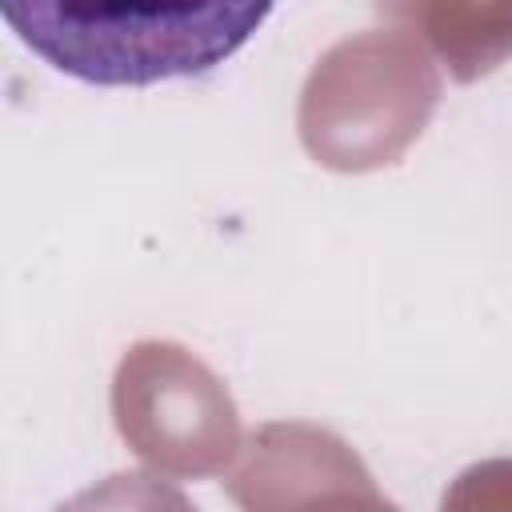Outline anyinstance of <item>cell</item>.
Segmentation results:
<instances>
[{
    "instance_id": "obj_1",
    "label": "cell",
    "mask_w": 512,
    "mask_h": 512,
    "mask_svg": "<svg viewBox=\"0 0 512 512\" xmlns=\"http://www.w3.org/2000/svg\"><path fill=\"white\" fill-rule=\"evenodd\" d=\"M276 0H0L8 28L56 72L140 88L240 52Z\"/></svg>"
},
{
    "instance_id": "obj_2",
    "label": "cell",
    "mask_w": 512,
    "mask_h": 512,
    "mask_svg": "<svg viewBox=\"0 0 512 512\" xmlns=\"http://www.w3.org/2000/svg\"><path fill=\"white\" fill-rule=\"evenodd\" d=\"M420 24L456 80H476L512 52V0H380Z\"/></svg>"
}]
</instances>
